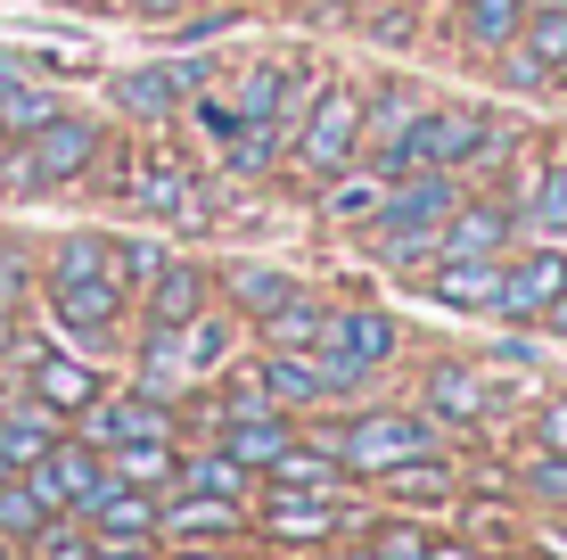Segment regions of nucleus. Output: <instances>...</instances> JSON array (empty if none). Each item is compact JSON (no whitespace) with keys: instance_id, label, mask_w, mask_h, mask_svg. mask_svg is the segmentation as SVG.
Returning <instances> with one entry per match:
<instances>
[{"instance_id":"f257e3e1","label":"nucleus","mask_w":567,"mask_h":560,"mask_svg":"<svg viewBox=\"0 0 567 560\" xmlns=\"http://www.w3.org/2000/svg\"><path fill=\"white\" fill-rule=\"evenodd\" d=\"M42 305L83 355H107V346L124 338V314H132V281H124V264H115V240L66 231V240L50 247V264H42Z\"/></svg>"},{"instance_id":"f03ea898","label":"nucleus","mask_w":567,"mask_h":560,"mask_svg":"<svg viewBox=\"0 0 567 560\" xmlns=\"http://www.w3.org/2000/svg\"><path fill=\"white\" fill-rule=\"evenodd\" d=\"M395 346H403L395 314H379V305H329L321 338H312L305 355H312V371H321L329 404H338V396H362L370 379L395 363Z\"/></svg>"},{"instance_id":"7ed1b4c3","label":"nucleus","mask_w":567,"mask_h":560,"mask_svg":"<svg viewBox=\"0 0 567 560\" xmlns=\"http://www.w3.org/2000/svg\"><path fill=\"white\" fill-rule=\"evenodd\" d=\"M100 157H107V124L58 108L42 132H25V141H17V157H9V173H0V190H17V198L74 190V182H91V173H100Z\"/></svg>"},{"instance_id":"20e7f679","label":"nucleus","mask_w":567,"mask_h":560,"mask_svg":"<svg viewBox=\"0 0 567 560\" xmlns=\"http://www.w3.org/2000/svg\"><path fill=\"white\" fill-rule=\"evenodd\" d=\"M362 108H370L362 83H321V91H312V108L297 115V132H288V157H297L312 182L362 165Z\"/></svg>"},{"instance_id":"39448f33","label":"nucleus","mask_w":567,"mask_h":560,"mask_svg":"<svg viewBox=\"0 0 567 560\" xmlns=\"http://www.w3.org/2000/svg\"><path fill=\"white\" fill-rule=\"evenodd\" d=\"M329 437H338V454H346V470L354 478H379V470H395V461H412V454H444V437H436V420L420 413H379V404H362L354 420H329Z\"/></svg>"},{"instance_id":"423d86ee","label":"nucleus","mask_w":567,"mask_h":560,"mask_svg":"<svg viewBox=\"0 0 567 560\" xmlns=\"http://www.w3.org/2000/svg\"><path fill=\"white\" fill-rule=\"evenodd\" d=\"M468 198L461 190V173H386V190H379V247H395V240H436L444 247V215Z\"/></svg>"},{"instance_id":"0eeeda50","label":"nucleus","mask_w":567,"mask_h":560,"mask_svg":"<svg viewBox=\"0 0 567 560\" xmlns=\"http://www.w3.org/2000/svg\"><path fill=\"white\" fill-rule=\"evenodd\" d=\"M83 446H132V437H182V404H165V396H148V388H124V396H100V404H83Z\"/></svg>"},{"instance_id":"6e6552de","label":"nucleus","mask_w":567,"mask_h":560,"mask_svg":"<svg viewBox=\"0 0 567 560\" xmlns=\"http://www.w3.org/2000/svg\"><path fill=\"white\" fill-rule=\"evenodd\" d=\"M124 198L141 206L148 223H173V231H206V190H198V173H189L182 157H141L132 165V182H124Z\"/></svg>"},{"instance_id":"1a4fd4ad","label":"nucleus","mask_w":567,"mask_h":560,"mask_svg":"<svg viewBox=\"0 0 567 560\" xmlns=\"http://www.w3.org/2000/svg\"><path fill=\"white\" fill-rule=\"evenodd\" d=\"M567 297V247L543 240V247H511L502 256V322H543L551 305Z\"/></svg>"},{"instance_id":"9d476101","label":"nucleus","mask_w":567,"mask_h":560,"mask_svg":"<svg viewBox=\"0 0 567 560\" xmlns=\"http://www.w3.org/2000/svg\"><path fill=\"white\" fill-rule=\"evenodd\" d=\"M25 478H33V495H42L50 511H74V519H83V511H91V495L107 487V454H100V446H83V437L66 429L42 461H25Z\"/></svg>"},{"instance_id":"9b49d317","label":"nucleus","mask_w":567,"mask_h":560,"mask_svg":"<svg viewBox=\"0 0 567 560\" xmlns=\"http://www.w3.org/2000/svg\"><path fill=\"white\" fill-rule=\"evenodd\" d=\"M264 544H280V552H321V544H338L346 536V511H338V495H297V487H264Z\"/></svg>"},{"instance_id":"f8f14e48","label":"nucleus","mask_w":567,"mask_h":560,"mask_svg":"<svg viewBox=\"0 0 567 560\" xmlns=\"http://www.w3.org/2000/svg\"><path fill=\"white\" fill-rule=\"evenodd\" d=\"M494 371H477V363H427V379H420V413L427 420H453V429H485L494 420Z\"/></svg>"},{"instance_id":"ddd939ff","label":"nucleus","mask_w":567,"mask_h":560,"mask_svg":"<svg viewBox=\"0 0 567 560\" xmlns=\"http://www.w3.org/2000/svg\"><path fill=\"white\" fill-rule=\"evenodd\" d=\"M461 461L453 454H412V461H395V470H379V503L386 511H453L461 503Z\"/></svg>"},{"instance_id":"4468645a","label":"nucleus","mask_w":567,"mask_h":560,"mask_svg":"<svg viewBox=\"0 0 567 560\" xmlns=\"http://www.w3.org/2000/svg\"><path fill=\"white\" fill-rule=\"evenodd\" d=\"M17 363H25V396H42L50 413H66V420L83 413V404L107 396V379H100V363H91V355H42V346H25Z\"/></svg>"},{"instance_id":"2eb2a0df","label":"nucleus","mask_w":567,"mask_h":560,"mask_svg":"<svg viewBox=\"0 0 567 560\" xmlns=\"http://www.w3.org/2000/svg\"><path fill=\"white\" fill-rule=\"evenodd\" d=\"M173 536H223V544H247V503L198 495V487H165V503H156V544H173Z\"/></svg>"},{"instance_id":"dca6fc26","label":"nucleus","mask_w":567,"mask_h":560,"mask_svg":"<svg viewBox=\"0 0 567 560\" xmlns=\"http://www.w3.org/2000/svg\"><path fill=\"white\" fill-rule=\"evenodd\" d=\"M206 67H182V58H165V67H132L115 74V108L141 115V124H173V115L189 108V91H198Z\"/></svg>"},{"instance_id":"f3484780","label":"nucleus","mask_w":567,"mask_h":560,"mask_svg":"<svg viewBox=\"0 0 567 560\" xmlns=\"http://www.w3.org/2000/svg\"><path fill=\"white\" fill-rule=\"evenodd\" d=\"M427 305H453V314H494L502 305V256H436L420 273Z\"/></svg>"},{"instance_id":"a211bd4d","label":"nucleus","mask_w":567,"mask_h":560,"mask_svg":"<svg viewBox=\"0 0 567 560\" xmlns=\"http://www.w3.org/2000/svg\"><path fill=\"white\" fill-rule=\"evenodd\" d=\"M132 305H141V322L182 330L189 314H206V305H214V273H206V264H189V256H165V264H156V281H148Z\"/></svg>"},{"instance_id":"6ab92c4d","label":"nucleus","mask_w":567,"mask_h":560,"mask_svg":"<svg viewBox=\"0 0 567 560\" xmlns=\"http://www.w3.org/2000/svg\"><path fill=\"white\" fill-rule=\"evenodd\" d=\"M264 487H297V495H346V487H354V470H346V454H338V437H329V429L312 437V446H305V429H297V437H288V454L264 470Z\"/></svg>"},{"instance_id":"aec40b11","label":"nucleus","mask_w":567,"mask_h":560,"mask_svg":"<svg viewBox=\"0 0 567 560\" xmlns=\"http://www.w3.org/2000/svg\"><path fill=\"white\" fill-rule=\"evenodd\" d=\"M526 9H535V0H461L453 9V50L477 58V67H494V58L526 33Z\"/></svg>"},{"instance_id":"412c9836","label":"nucleus","mask_w":567,"mask_h":560,"mask_svg":"<svg viewBox=\"0 0 567 560\" xmlns=\"http://www.w3.org/2000/svg\"><path fill=\"white\" fill-rule=\"evenodd\" d=\"M518 247V206L502 198H461L444 215V256H511Z\"/></svg>"},{"instance_id":"4be33fe9","label":"nucleus","mask_w":567,"mask_h":560,"mask_svg":"<svg viewBox=\"0 0 567 560\" xmlns=\"http://www.w3.org/2000/svg\"><path fill=\"white\" fill-rule=\"evenodd\" d=\"M214 288H223V305H230L239 322H264L271 305H288L305 281L280 273V264H223V273H214Z\"/></svg>"},{"instance_id":"5701e85b","label":"nucleus","mask_w":567,"mask_h":560,"mask_svg":"<svg viewBox=\"0 0 567 560\" xmlns=\"http://www.w3.org/2000/svg\"><path fill=\"white\" fill-rule=\"evenodd\" d=\"M173 487H198V495H230V503H256V470H247V461L239 454H230V446H214V437H206V446H189L182 454V470H173Z\"/></svg>"},{"instance_id":"b1692460","label":"nucleus","mask_w":567,"mask_h":560,"mask_svg":"<svg viewBox=\"0 0 567 560\" xmlns=\"http://www.w3.org/2000/svg\"><path fill=\"white\" fill-rule=\"evenodd\" d=\"M182 355H189V379H223L239 363V314L230 305H206V314L182 322Z\"/></svg>"},{"instance_id":"393cba45","label":"nucleus","mask_w":567,"mask_h":560,"mask_svg":"<svg viewBox=\"0 0 567 560\" xmlns=\"http://www.w3.org/2000/svg\"><path fill=\"white\" fill-rule=\"evenodd\" d=\"M132 388H148V396H165V404H182L189 388H198V379H189V355H182V330H165V322H148V330H141Z\"/></svg>"},{"instance_id":"a878e982","label":"nucleus","mask_w":567,"mask_h":560,"mask_svg":"<svg viewBox=\"0 0 567 560\" xmlns=\"http://www.w3.org/2000/svg\"><path fill=\"white\" fill-rule=\"evenodd\" d=\"M256 379H264V396L280 404V413H312V404H329V388H321V371H312V355H288V346H264L256 355Z\"/></svg>"},{"instance_id":"bb28decb","label":"nucleus","mask_w":567,"mask_h":560,"mask_svg":"<svg viewBox=\"0 0 567 560\" xmlns=\"http://www.w3.org/2000/svg\"><path fill=\"white\" fill-rule=\"evenodd\" d=\"M58 437H66V413H50L42 396H17V404H0V446H9V461L25 470V461H42Z\"/></svg>"},{"instance_id":"cd10ccee","label":"nucleus","mask_w":567,"mask_h":560,"mask_svg":"<svg viewBox=\"0 0 567 560\" xmlns=\"http://www.w3.org/2000/svg\"><path fill=\"white\" fill-rule=\"evenodd\" d=\"M156 503H165V495H148V487H124V478H107V487L91 495L83 528H91V536H156Z\"/></svg>"},{"instance_id":"c85d7f7f","label":"nucleus","mask_w":567,"mask_h":560,"mask_svg":"<svg viewBox=\"0 0 567 560\" xmlns=\"http://www.w3.org/2000/svg\"><path fill=\"white\" fill-rule=\"evenodd\" d=\"M173 470H182V437H132V446H107V478H124V487L165 495Z\"/></svg>"},{"instance_id":"c756f323","label":"nucleus","mask_w":567,"mask_h":560,"mask_svg":"<svg viewBox=\"0 0 567 560\" xmlns=\"http://www.w3.org/2000/svg\"><path fill=\"white\" fill-rule=\"evenodd\" d=\"M427 100L412 83H386V91H370V108H362V157H379V149H395L403 132H412V115H420Z\"/></svg>"},{"instance_id":"7c9ffc66","label":"nucleus","mask_w":567,"mask_h":560,"mask_svg":"<svg viewBox=\"0 0 567 560\" xmlns=\"http://www.w3.org/2000/svg\"><path fill=\"white\" fill-rule=\"evenodd\" d=\"M321 322H329V297H312V288H297L288 305H271V314L256 322L264 346H288V355H305L312 338H321Z\"/></svg>"},{"instance_id":"2f4dec72","label":"nucleus","mask_w":567,"mask_h":560,"mask_svg":"<svg viewBox=\"0 0 567 560\" xmlns=\"http://www.w3.org/2000/svg\"><path fill=\"white\" fill-rule=\"evenodd\" d=\"M518 223H535L543 240H567V149H559V157L535 173V182H526V198H518Z\"/></svg>"},{"instance_id":"473e14b6","label":"nucleus","mask_w":567,"mask_h":560,"mask_svg":"<svg viewBox=\"0 0 567 560\" xmlns=\"http://www.w3.org/2000/svg\"><path fill=\"white\" fill-rule=\"evenodd\" d=\"M379 190H386V173L379 165H346V173H329V190H321V215L329 223H370L379 215Z\"/></svg>"},{"instance_id":"72a5a7b5","label":"nucleus","mask_w":567,"mask_h":560,"mask_svg":"<svg viewBox=\"0 0 567 560\" xmlns=\"http://www.w3.org/2000/svg\"><path fill=\"white\" fill-rule=\"evenodd\" d=\"M42 519H58V511L42 503V495H33V478L17 470L9 487H0V544H17V552H25L33 536H42Z\"/></svg>"},{"instance_id":"f704fd0d","label":"nucleus","mask_w":567,"mask_h":560,"mask_svg":"<svg viewBox=\"0 0 567 560\" xmlns=\"http://www.w3.org/2000/svg\"><path fill=\"white\" fill-rule=\"evenodd\" d=\"M297 83V67H280V58H264V67H247L239 83H230V115H280V91Z\"/></svg>"},{"instance_id":"c9c22d12","label":"nucleus","mask_w":567,"mask_h":560,"mask_svg":"<svg viewBox=\"0 0 567 560\" xmlns=\"http://www.w3.org/2000/svg\"><path fill=\"white\" fill-rule=\"evenodd\" d=\"M526 50L551 67V83H567V0H535L526 9V33H518Z\"/></svg>"},{"instance_id":"e433bc0d","label":"nucleus","mask_w":567,"mask_h":560,"mask_svg":"<svg viewBox=\"0 0 567 560\" xmlns=\"http://www.w3.org/2000/svg\"><path fill=\"white\" fill-rule=\"evenodd\" d=\"M25 560H91V528L74 511H58V519H42V536L25 544Z\"/></svg>"},{"instance_id":"4c0bfd02","label":"nucleus","mask_w":567,"mask_h":560,"mask_svg":"<svg viewBox=\"0 0 567 560\" xmlns=\"http://www.w3.org/2000/svg\"><path fill=\"white\" fill-rule=\"evenodd\" d=\"M526 495H535V503H551V511H567V454H551V446L526 454Z\"/></svg>"},{"instance_id":"58836bf2","label":"nucleus","mask_w":567,"mask_h":560,"mask_svg":"<svg viewBox=\"0 0 567 560\" xmlns=\"http://www.w3.org/2000/svg\"><path fill=\"white\" fill-rule=\"evenodd\" d=\"M494 74H502V91H543V83H551V67H543V58L526 50V42L502 50V58H494Z\"/></svg>"},{"instance_id":"ea45409f","label":"nucleus","mask_w":567,"mask_h":560,"mask_svg":"<svg viewBox=\"0 0 567 560\" xmlns=\"http://www.w3.org/2000/svg\"><path fill=\"white\" fill-rule=\"evenodd\" d=\"M173 247H156V240H115V264H124V281H132V297L156 281V264H165Z\"/></svg>"},{"instance_id":"a19ab883","label":"nucleus","mask_w":567,"mask_h":560,"mask_svg":"<svg viewBox=\"0 0 567 560\" xmlns=\"http://www.w3.org/2000/svg\"><path fill=\"white\" fill-rule=\"evenodd\" d=\"M535 446H551V454H567V388L535 404Z\"/></svg>"},{"instance_id":"79ce46f5","label":"nucleus","mask_w":567,"mask_h":560,"mask_svg":"<svg viewBox=\"0 0 567 560\" xmlns=\"http://www.w3.org/2000/svg\"><path fill=\"white\" fill-rule=\"evenodd\" d=\"M91 560H165L156 536H91Z\"/></svg>"},{"instance_id":"37998d69","label":"nucleus","mask_w":567,"mask_h":560,"mask_svg":"<svg viewBox=\"0 0 567 560\" xmlns=\"http://www.w3.org/2000/svg\"><path fill=\"white\" fill-rule=\"evenodd\" d=\"M165 560H239V544H223V536H173Z\"/></svg>"},{"instance_id":"c03bdc74","label":"nucleus","mask_w":567,"mask_h":560,"mask_svg":"<svg viewBox=\"0 0 567 560\" xmlns=\"http://www.w3.org/2000/svg\"><path fill=\"white\" fill-rule=\"evenodd\" d=\"M427 560H477V544H461V536H427Z\"/></svg>"},{"instance_id":"a18cd8bd","label":"nucleus","mask_w":567,"mask_h":560,"mask_svg":"<svg viewBox=\"0 0 567 560\" xmlns=\"http://www.w3.org/2000/svg\"><path fill=\"white\" fill-rule=\"evenodd\" d=\"M124 9H141V17H189L198 0H124Z\"/></svg>"},{"instance_id":"49530a36","label":"nucleus","mask_w":567,"mask_h":560,"mask_svg":"<svg viewBox=\"0 0 567 560\" xmlns=\"http://www.w3.org/2000/svg\"><path fill=\"white\" fill-rule=\"evenodd\" d=\"M9 157H17V132H9V124H0V173H9Z\"/></svg>"},{"instance_id":"de8ad7c7","label":"nucleus","mask_w":567,"mask_h":560,"mask_svg":"<svg viewBox=\"0 0 567 560\" xmlns=\"http://www.w3.org/2000/svg\"><path fill=\"white\" fill-rule=\"evenodd\" d=\"M9 478H17V461H9V446H0V487H9Z\"/></svg>"},{"instance_id":"09e8293b","label":"nucleus","mask_w":567,"mask_h":560,"mask_svg":"<svg viewBox=\"0 0 567 560\" xmlns=\"http://www.w3.org/2000/svg\"><path fill=\"white\" fill-rule=\"evenodd\" d=\"M346 9H379V0H346Z\"/></svg>"},{"instance_id":"8fccbe9b","label":"nucleus","mask_w":567,"mask_h":560,"mask_svg":"<svg viewBox=\"0 0 567 560\" xmlns=\"http://www.w3.org/2000/svg\"><path fill=\"white\" fill-rule=\"evenodd\" d=\"M535 560H567V552H535Z\"/></svg>"},{"instance_id":"3c124183","label":"nucleus","mask_w":567,"mask_h":560,"mask_svg":"<svg viewBox=\"0 0 567 560\" xmlns=\"http://www.w3.org/2000/svg\"><path fill=\"white\" fill-rule=\"evenodd\" d=\"M526 560H535V552H526Z\"/></svg>"}]
</instances>
